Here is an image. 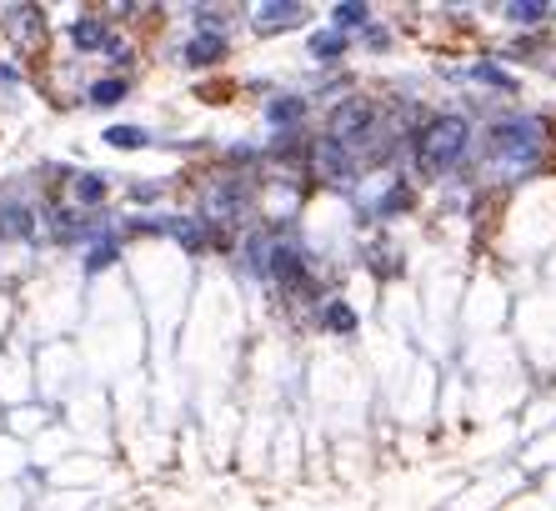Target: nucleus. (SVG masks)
Returning a JSON list of instances; mask_svg holds the SVG:
<instances>
[{
	"instance_id": "nucleus-18",
	"label": "nucleus",
	"mask_w": 556,
	"mask_h": 511,
	"mask_svg": "<svg viewBox=\"0 0 556 511\" xmlns=\"http://www.w3.org/2000/svg\"><path fill=\"white\" fill-rule=\"evenodd\" d=\"M111 261H116V246H111V241H101V246L86 256V271H106Z\"/></svg>"
},
{
	"instance_id": "nucleus-21",
	"label": "nucleus",
	"mask_w": 556,
	"mask_h": 511,
	"mask_svg": "<svg viewBox=\"0 0 556 511\" xmlns=\"http://www.w3.org/2000/svg\"><path fill=\"white\" fill-rule=\"evenodd\" d=\"M106 51H111V61H116V66H126V56H131V51H126V46H121V41H111V46H106Z\"/></svg>"
},
{
	"instance_id": "nucleus-10",
	"label": "nucleus",
	"mask_w": 556,
	"mask_h": 511,
	"mask_svg": "<svg viewBox=\"0 0 556 511\" xmlns=\"http://www.w3.org/2000/svg\"><path fill=\"white\" fill-rule=\"evenodd\" d=\"M341 51H346V36H341V31H321V36L311 41V56H316V61H336Z\"/></svg>"
},
{
	"instance_id": "nucleus-1",
	"label": "nucleus",
	"mask_w": 556,
	"mask_h": 511,
	"mask_svg": "<svg viewBox=\"0 0 556 511\" xmlns=\"http://www.w3.org/2000/svg\"><path fill=\"white\" fill-rule=\"evenodd\" d=\"M466 141H471V126H466L461 116H436V121H426V131L416 136V166H421L426 176H441V171H451V166L466 156Z\"/></svg>"
},
{
	"instance_id": "nucleus-15",
	"label": "nucleus",
	"mask_w": 556,
	"mask_h": 511,
	"mask_svg": "<svg viewBox=\"0 0 556 511\" xmlns=\"http://www.w3.org/2000/svg\"><path fill=\"white\" fill-rule=\"evenodd\" d=\"M506 16L516 26H536V21H546V6H536V0H516V6H506Z\"/></svg>"
},
{
	"instance_id": "nucleus-12",
	"label": "nucleus",
	"mask_w": 556,
	"mask_h": 511,
	"mask_svg": "<svg viewBox=\"0 0 556 511\" xmlns=\"http://www.w3.org/2000/svg\"><path fill=\"white\" fill-rule=\"evenodd\" d=\"M116 101H126V81H96L91 86V106H116Z\"/></svg>"
},
{
	"instance_id": "nucleus-7",
	"label": "nucleus",
	"mask_w": 556,
	"mask_h": 511,
	"mask_svg": "<svg viewBox=\"0 0 556 511\" xmlns=\"http://www.w3.org/2000/svg\"><path fill=\"white\" fill-rule=\"evenodd\" d=\"M316 171H321L326 181H336V186H341V181L351 176V156H346V146H336V141L326 136V141L316 146Z\"/></svg>"
},
{
	"instance_id": "nucleus-14",
	"label": "nucleus",
	"mask_w": 556,
	"mask_h": 511,
	"mask_svg": "<svg viewBox=\"0 0 556 511\" xmlns=\"http://www.w3.org/2000/svg\"><path fill=\"white\" fill-rule=\"evenodd\" d=\"M76 201H81V206H101V201H106V181H101V176H81V181H76Z\"/></svg>"
},
{
	"instance_id": "nucleus-6",
	"label": "nucleus",
	"mask_w": 556,
	"mask_h": 511,
	"mask_svg": "<svg viewBox=\"0 0 556 511\" xmlns=\"http://www.w3.org/2000/svg\"><path fill=\"white\" fill-rule=\"evenodd\" d=\"M301 16H306V11L296 6V0H276V6H261V11H256V31H266V36H271V31H291V26H301Z\"/></svg>"
},
{
	"instance_id": "nucleus-17",
	"label": "nucleus",
	"mask_w": 556,
	"mask_h": 511,
	"mask_svg": "<svg viewBox=\"0 0 556 511\" xmlns=\"http://www.w3.org/2000/svg\"><path fill=\"white\" fill-rule=\"evenodd\" d=\"M326 326H331V331H356V311H351V306H341V301H331Z\"/></svg>"
},
{
	"instance_id": "nucleus-9",
	"label": "nucleus",
	"mask_w": 556,
	"mask_h": 511,
	"mask_svg": "<svg viewBox=\"0 0 556 511\" xmlns=\"http://www.w3.org/2000/svg\"><path fill=\"white\" fill-rule=\"evenodd\" d=\"M226 56V41L221 36H196L191 46H186V66H216Z\"/></svg>"
},
{
	"instance_id": "nucleus-11",
	"label": "nucleus",
	"mask_w": 556,
	"mask_h": 511,
	"mask_svg": "<svg viewBox=\"0 0 556 511\" xmlns=\"http://www.w3.org/2000/svg\"><path fill=\"white\" fill-rule=\"evenodd\" d=\"M106 141H111L116 151H141V146H146V131H141V126H111Z\"/></svg>"
},
{
	"instance_id": "nucleus-2",
	"label": "nucleus",
	"mask_w": 556,
	"mask_h": 511,
	"mask_svg": "<svg viewBox=\"0 0 556 511\" xmlns=\"http://www.w3.org/2000/svg\"><path fill=\"white\" fill-rule=\"evenodd\" d=\"M541 146H546V126L531 121V116H511V121H501V126L491 131V156H496V161H511V166L536 161Z\"/></svg>"
},
{
	"instance_id": "nucleus-4",
	"label": "nucleus",
	"mask_w": 556,
	"mask_h": 511,
	"mask_svg": "<svg viewBox=\"0 0 556 511\" xmlns=\"http://www.w3.org/2000/svg\"><path fill=\"white\" fill-rule=\"evenodd\" d=\"M6 36H11L21 51H36V46L46 41V26L36 21V11H31V6H16V11H11V21H6Z\"/></svg>"
},
{
	"instance_id": "nucleus-8",
	"label": "nucleus",
	"mask_w": 556,
	"mask_h": 511,
	"mask_svg": "<svg viewBox=\"0 0 556 511\" xmlns=\"http://www.w3.org/2000/svg\"><path fill=\"white\" fill-rule=\"evenodd\" d=\"M71 41H76L81 51H96V46H111V31H106L101 16H81V21L71 26Z\"/></svg>"
},
{
	"instance_id": "nucleus-13",
	"label": "nucleus",
	"mask_w": 556,
	"mask_h": 511,
	"mask_svg": "<svg viewBox=\"0 0 556 511\" xmlns=\"http://www.w3.org/2000/svg\"><path fill=\"white\" fill-rule=\"evenodd\" d=\"M301 111H306V106H301L296 96H281V101H271V111H266V116H271L276 126H291V121H301Z\"/></svg>"
},
{
	"instance_id": "nucleus-20",
	"label": "nucleus",
	"mask_w": 556,
	"mask_h": 511,
	"mask_svg": "<svg viewBox=\"0 0 556 511\" xmlns=\"http://www.w3.org/2000/svg\"><path fill=\"white\" fill-rule=\"evenodd\" d=\"M401 206H406V191L396 186V191H391V196L381 201V216H391V211H401Z\"/></svg>"
},
{
	"instance_id": "nucleus-3",
	"label": "nucleus",
	"mask_w": 556,
	"mask_h": 511,
	"mask_svg": "<svg viewBox=\"0 0 556 511\" xmlns=\"http://www.w3.org/2000/svg\"><path fill=\"white\" fill-rule=\"evenodd\" d=\"M371 121H376L371 101H341V106L331 111V141H336V146H351V141H361V136L371 131Z\"/></svg>"
},
{
	"instance_id": "nucleus-19",
	"label": "nucleus",
	"mask_w": 556,
	"mask_h": 511,
	"mask_svg": "<svg viewBox=\"0 0 556 511\" xmlns=\"http://www.w3.org/2000/svg\"><path fill=\"white\" fill-rule=\"evenodd\" d=\"M476 76H481V81H491V86H501V91H511V81H506L496 66H476Z\"/></svg>"
},
{
	"instance_id": "nucleus-16",
	"label": "nucleus",
	"mask_w": 556,
	"mask_h": 511,
	"mask_svg": "<svg viewBox=\"0 0 556 511\" xmlns=\"http://www.w3.org/2000/svg\"><path fill=\"white\" fill-rule=\"evenodd\" d=\"M351 26H366V6H356V0L336 6V31H351Z\"/></svg>"
},
{
	"instance_id": "nucleus-5",
	"label": "nucleus",
	"mask_w": 556,
	"mask_h": 511,
	"mask_svg": "<svg viewBox=\"0 0 556 511\" xmlns=\"http://www.w3.org/2000/svg\"><path fill=\"white\" fill-rule=\"evenodd\" d=\"M271 276L281 281V286H301V276H306V256L296 251V246H271Z\"/></svg>"
}]
</instances>
